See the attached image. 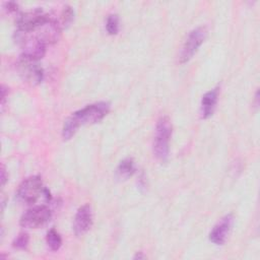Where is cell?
I'll list each match as a JSON object with an SVG mask.
<instances>
[{
  "mask_svg": "<svg viewBox=\"0 0 260 260\" xmlns=\"http://www.w3.org/2000/svg\"><path fill=\"white\" fill-rule=\"evenodd\" d=\"M136 169H135V164L133 161L132 158H125L123 159L116 171V175L119 179L121 180H126L129 177H131L134 173H135Z\"/></svg>",
  "mask_w": 260,
  "mask_h": 260,
  "instance_id": "10",
  "label": "cell"
},
{
  "mask_svg": "<svg viewBox=\"0 0 260 260\" xmlns=\"http://www.w3.org/2000/svg\"><path fill=\"white\" fill-rule=\"evenodd\" d=\"M207 36V29L205 26H199L193 29L187 37V40L182 48L180 54V62L187 63L196 54L200 46L203 44Z\"/></svg>",
  "mask_w": 260,
  "mask_h": 260,
  "instance_id": "5",
  "label": "cell"
},
{
  "mask_svg": "<svg viewBox=\"0 0 260 260\" xmlns=\"http://www.w3.org/2000/svg\"><path fill=\"white\" fill-rule=\"evenodd\" d=\"M92 225V210L88 204H84L77 210L73 220V232L77 237L83 236Z\"/></svg>",
  "mask_w": 260,
  "mask_h": 260,
  "instance_id": "7",
  "label": "cell"
},
{
  "mask_svg": "<svg viewBox=\"0 0 260 260\" xmlns=\"http://www.w3.org/2000/svg\"><path fill=\"white\" fill-rule=\"evenodd\" d=\"M233 222H234L233 214L230 213L223 216L211 230L209 234V240L215 245L224 244L232 230Z\"/></svg>",
  "mask_w": 260,
  "mask_h": 260,
  "instance_id": "8",
  "label": "cell"
},
{
  "mask_svg": "<svg viewBox=\"0 0 260 260\" xmlns=\"http://www.w3.org/2000/svg\"><path fill=\"white\" fill-rule=\"evenodd\" d=\"M218 87L212 88L209 91H207L201 100V115L202 118L207 119L209 118L215 109L217 99H218Z\"/></svg>",
  "mask_w": 260,
  "mask_h": 260,
  "instance_id": "9",
  "label": "cell"
},
{
  "mask_svg": "<svg viewBox=\"0 0 260 260\" xmlns=\"http://www.w3.org/2000/svg\"><path fill=\"white\" fill-rule=\"evenodd\" d=\"M0 180H1V186L2 187L5 185V183L8 180V175L6 173V169H5L4 165H2V167H1V177H0Z\"/></svg>",
  "mask_w": 260,
  "mask_h": 260,
  "instance_id": "16",
  "label": "cell"
},
{
  "mask_svg": "<svg viewBox=\"0 0 260 260\" xmlns=\"http://www.w3.org/2000/svg\"><path fill=\"white\" fill-rule=\"evenodd\" d=\"M5 10L9 13L17 12L18 5L15 2H7V3H5Z\"/></svg>",
  "mask_w": 260,
  "mask_h": 260,
  "instance_id": "15",
  "label": "cell"
},
{
  "mask_svg": "<svg viewBox=\"0 0 260 260\" xmlns=\"http://www.w3.org/2000/svg\"><path fill=\"white\" fill-rule=\"evenodd\" d=\"M109 111L110 104L107 102L91 104L76 111L65 121L62 129V137L65 140L70 139L81 126L100 122L106 117Z\"/></svg>",
  "mask_w": 260,
  "mask_h": 260,
  "instance_id": "1",
  "label": "cell"
},
{
  "mask_svg": "<svg viewBox=\"0 0 260 260\" xmlns=\"http://www.w3.org/2000/svg\"><path fill=\"white\" fill-rule=\"evenodd\" d=\"M51 217L52 212L46 205H37L27 209L21 215L19 223L26 229H39L47 224Z\"/></svg>",
  "mask_w": 260,
  "mask_h": 260,
  "instance_id": "4",
  "label": "cell"
},
{
  "mask_svg": "<svg viewBox=\"0 0 260 260\" xmlns=\"http://www.w3.org/2000/svg\"><path fill=\"white\" fill-rule=\"evenodd\" d=\"M106 27L110 35H117L119 31V16L117 14H110L107 18Z\"/></svg>",
  "mask_w": 260,
  "mask_h": 260,
  "instance_id": "13",
  "label": "cell"
},
{
  "mask_svg": "<svg viewBox=\"0 0 260 260\" xmlns=\"http://www.w3.org/2000/svg\"><path fill=\"white\" fill-rule=\"evenodd\" d=\"M140 258H144V256L142 255V252L136 253V255L134 256V259H140Z\"/></svg>",
  "mask_w": 260,
  "mask_h": 260,
  "instance_id": "17",
  "label": "cell"
},
{
  "mask_svg": "<svg viewBox=\"0 0 260 260\" xmlns=\"http://www.w3.org/2000/svg\"><path fill=\"white\" fill-rule=\"evenodd\" d=\"M17 70L21 77L31 84H38L44 78V71L38 60L21 56L17 62Z\"/></svg>",
  "mask_w": 260,
  "mask_h": 260,
  "instance_id": "6",
  "label": "cell"
},
{
  "mask_svg": "<svg viewBox=\"0 0 260 260\" xmlns=\"http://www.w3.org/2000/svg\"><path fill=\"white\" fill-rule=\"evenodd\" d=\"M73 18H74V11H73V9L70 6H65L63 8V10L61 11L60 18H59L58 22H59L60 26L63 28V27L68 26L72 22Z\"/></svg>",
  "mask_w": 260,
  "mask_h": 260,
  "instance_id": "12",
  "label": "cell"
},
{
  "mask_svg": "<svg viewBox=\"0 0 260 260\" xmlns=\"http://www.w3.org/2000/svg\"><path fill=\"white\" fill-rule=\"evenodd\" d=\"M46 242H47L48 247L52 251H58L62 245V238L56 230L52 229L47 233Z\"/></svg>",
  "mask_w": 260,
  "mask_h": 260,
  "instance_id": "11",
  "label": "cell"
},
{
  "mask_svg": "<svg viewBox=\"0 0 260 260\" xmlns=\"http://www.w3.org/2000/svg\"><path fill=\"white\" fill-rule=\"evenodd\" d=\"M172 131L173 127L170 118L167 116L159 118L155 126L153 153L155 157L161 162H166L169 157L170 139L172 136Z\"/></svg>",
  "mask_w": 260,
  "mask_h": 260,
  "instance_id": "3",
  "label": "cell"
},
{
  "mask_svg": "<svg viewBox=\"0 0 260 260\" xmlns=\"http://www.w3.org/2000/svg\"><path fill=\"white\" fill-rule=\"evenodd\" d=\"M16 198L21 203L35 204L40 199L49 201L51 195L49 190L44 186L42 179L39 176H31L23 180L19 185Z\"/></svg>",
  "mask_w": 260,
  "mask_h": 260,
  "instance_id": "2",
  "label": "cell"
},
{
  "mask_svg": "<svg viewBox=\"0 0 260 260\" xmlns=\"http://www.w3.org/2000/svg\"><path fill=\"white\" fill-rule=\"evenodd\" d=\"M29 242V237L26 233H20L12 242V246L18 250H23L27 247Z\"/></svg>",
  "mask_w": 260,
  "mask_h": 260,
  "instance_id": "14",
  "label": "cell"
}]
</instances>
